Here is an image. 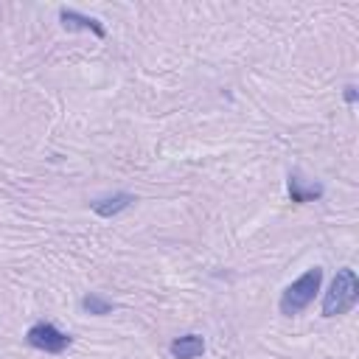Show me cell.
Returning <instances> with one entry per match:
<instances>
[{
    "instance_id": "6da1fadb",
    "label": "cell",
    "mask_w": 359,
    "mask_h": 359,
    "mask_svg": "<svg viewBox=\"0 0 359 359\" xmlns=\"http://www.w3.org/2000/svg\"><path fill=\"white\" fill-rule=\"evenodd\" d=\"M359 300V278L351 266H342L337 269L328 292L323 294V317L331 320V317H339V314H348Z\"/></svg>"
},
{
    "instance_id": "ba28073f",
    "label": "cell",
    "mask_w": 359,
    "mask_h": 359,
    "mask_svg": "<svg viewBox=\"0 0 359 359\" xmlns=\"http://www.w3.org/2000/svg\"><path fill=\"white\" fill-rule=\"evenodd\" d=\"M81 309H84L87 314H93V317H104V314H109V311L115 309V303L107 300V297H101V294H95V292H87V294L81 297Z\"/></svg>"
},
{
    "instance_id": "9c48e42d",
    "label": "cell",
    "mask_w": 359,
    "mask_h": 359,
    "mask_svg": "<svg viewBox=\"0 0 359 359\" xmlns=\"http://www.w3.org/2000/svg\"><path fill=\"white\" fill-rule=\"evenodd\" d=\"M345 101H348V104H353V101H356V87H353V84H348V87H345Z\"/></svg>"
},
{
    "instance_id": "5b68a950",
    "label": "cell",
    "mask_w": 359,
    "mask_h": 359,
    "mask_svg": "<svg viewBox=\"0 0 359 359\" xmlns=\"http://www.w3.org/2000/svg\"><path fill=\"white\" fill-rule=\"evenodd\" d=\"M59 22H62L65 31H90V34H95L98 39L107 36V28H104L101 20L87 17V14H81V11H73V8H59Z\"/></svg>"
},
{
    "instance_id": "7a4b0ae2",
    "label": "cell",
    "mask_w": 359,
    "mask_h": 359,
    "mask_svg": "<svg viewBox=\"0 0 359 359\" xmlns=\"http://www.w3.org/2000/svg\"><path fill=\"white\" fill-rule=\"evenodd\" d=\"M320 283H323V269L320 266H311L306 269L297 280H292L283 292H280V300H278V309L283 317H294L300 314L320 292Z\"/></svg>"
},
{
    "instance_id": "3957f363",
    "label": "cell",
    "mask_w": 359,
    "mask_h": 359,
    "mask_svg": "<svg viewBox=\"0 0 359 359\" xmlns=\"http://www.w3.org/2000/svg\"><path fill=\"white\" fill-rule=\"evenodd\" d=\"M25 342L31 345V348H36V351H42V353H65L67 348H70V342H73V337L70 334H65V331H59L53 323H34L28 331H25Z\"/></svg>"
},
{
    "instance_id": "52a82bcc",
    "label": "cell",
    "mask_w": 359,
    "mask_h": 359,
    "mask_svg": "<svg viewBox=\"0 0 359 359\" xmlns=\"http://www.w3.org/2000/svg\"><path fill=\"white\" fill-rule=\"evenodd\" d=\"M205 337L202 334H182V337H177V339H171V345H168V351H171V356L174 359H199L202 353H205Z\"/></svg>"
},
{
    "instance_id": "8992f818",
    "label": "cell",
    "mask_w": 359,
    "mask_h": 359,
    "mask_svg": "<svg viewBox=\"0 0 359 359\" xmlns=\"http://www.w3.org/2000/svg\"><path fill=\"white\" fill-rule=\"evenodd\" d=\"M135 202H137V196H135V194H129V191H118V194H109V196H98V199H93V202H90V208H93V213H98L101 219H112V216L123 213L126 208H132Z\"/></svg>"
},
{
    "instance_id": "277c9868",
    "label": "cell",
    "mask_w": 359,
    "mask_h": 359,
    "mask_svg": "<svg viewBox=\"0 0 359 359\" xmlns=\"http://www.w3.org/2000/svg\"><path fill=\"white\" fill-rule=\"evenodd\" d=\"M286 188H289V199H292V202H297V205L317 202V199H323V194H325L320 182H309L300 171H289Z\"/></svg>"
}]
</instances>
